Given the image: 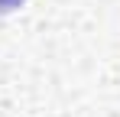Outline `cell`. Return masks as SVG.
<instances>
[{
  "label": "cell",
  "instance_id": "cell-1",
  "mask_svg": "<svg viewBox=\"0 0 120 117\" xmlns=\"http://www.w3.org/2000/svg\"><path fill=\"white\" fill-rule=\"evenodd\" d=\"M26 0H0V13H16Z\"/></svg>",
  "mask_w": 120,
  "mask_h": 117
}]
</instances>
